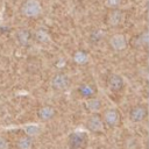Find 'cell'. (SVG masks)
I'll return each instance as SVG.
<instances>
[{
	"mask_svg": "<svg viewBox=\"0 0 149 149\" xmlns=\"http://www.w3.org/2000/svg\"><path fill=\"white\" fill-rule=\"evenodd\" d=\"M101 118H102L104 125H106L109 128H113V127L118 126L119 121H120V114H119V112L115 108H107V109H105Z\"/></svg>",
	"mask_w": 149,
	"mask_h": 149,
	"instance_id": "obj_6",
	"label": "cell"
},
{
	"mask_svg": "<svg viewBox=\"0 0 149 149\" xmlns=\"http://www.w3.org/2000/svg\"><path fill=\"white\" fill-rule=\"evenodd\" d=\"M23 130H24V133H26L27 136L34 139V137H36L37 135H40V133H41V127L37 126V125H27V126L23 127Z\"/></svg>",
	"mask_w": 149,
	"mask_h": 149,
	"instance_id": "obj_15",
	"label": "cell"
},
{
	"mask_svg": "<svg viewBox=\"0 0 149 149\" xmlns=\"http://www.w3.org/2000/svg\"><path fill=\"white\" fill-rule=\"evenodd\" d=\"M125 85V81H123V78L118 74V73H113L108 77L107 79V86L111 91L113 92H119Z\"/></svg>",
	"mask_w": 149,
	"mask_h": 149,
	"instance_id": "obj_8",
	"label": "cell"
},
{
	"mask_svg": "<svg viewBox=\"0 0 149 149\" xmlns=\"http://www.w3.org/2000/svg\"><path fill=\"white\" fill-rule=\"evenodd\" d=\"M51 87L57 92H63L70 86V78L65 73H57L51 78Z\"/></svg>",
	"mask_w": 149,
	"mask_h": 149,
	"instance_id": "obj_4",
	"label": "cell"
},
{
	"mask_svg": "<svg viewBox=\"0 0 149 149\" xmlns=\"http://www.w3.org/2000/svg\"><path fill=\"white\" fill-rule=\"evenodd\" d=\"M42 5L40 0H24L20 6V13L28 19L38 17L42 14Z\"/></svg>",
	"mask_w": 149,
	"mask_h": 149,
	"instance_id": "obj_1",
	"label": "cell"
},
{
	"mask_svg": "<svg viewBox=\"0 0 149 149\" xmlns=\"http://www.w3.org/2000/svg\"><path fill=\"white\" fill-rule=\"evenodd\" d=\"M17 40H19V42L21 43V44H27L28 42H29V40H30V34H29V31L28 30H24V29H21V30H19L17 31Z\"/></svg>",
	"mask_w": 149,
	"mask_h": 149,
	"instance_id": "obj_16",
	"label": "cell"
},
{
	"mask_svg": "<svg viewBox=\"0 0 149 149\" xmlns=\"http://www.w3.org/2000/svg\"><path fill=\"white\" fill-rule=\"evenodd\" d=\"M85 107L90 111V112H92V113H97L98 111H100L101 109V101H100V99H98V98H90V99H87V101L85 102Z\"/></svg>",
	"mask_w": 149,
	"mask_h": 149,
	"instance_id": "obj_13",
	"label": "cell"
},
{
	"mask_svg": "<svg viewBox=\"0 0 149 149\" xmlns=\"http://www.w3.org/2000/svg\"><path fill=\"white\" fill-rule=\"evenodd\" d=\"M35 38H36V41H38L40 43H47V42L50 41L49 34H48L45 30H43V29H40V30H37V31L35 33Z\"/></svg>",
	"mask_w": 149,
	"mask_h": 149,
	"instance_id": "obj_17",
	"label": "cell"
},
{
	"mask_svg": "<svg viewBox=\"0 0 149 149\" xmlns=\"http://www.w3.org/2000/svg\"><path fill=\"white\" fill-rule=\"evenodd\" d=\"M78 92H79V94H80L81 97L90 99V98H93V97H94L95 88H94L91 84L85 83V84H80V85H79V87H78Z\"/></svg>",
	"mask_w": 149,
	"mask_h": 149,
	"instance_id": "obj_10",
	"label": "cell"
},
{
	"mask_svg": "<svg viewBox=\"0 0 149 149\" xmlns=\"http://www.w3.org/2000/svg\"><path fill=\"white\" fill-rule=\"evenodd\" d=\"M70 149H84L87 144V135L84 132H74L68 139Z\"/></svg>",
	"mask_w": 149,
	"mask_h": 149,
	"instance_id": "obj_2",
	"label": "cell"
},
{
	"mask_svg": "<svg viewBox=\"0 0 149 149\" xmlns=\"http://www.w3.org/2000/svg\"><path fill=\"white\" fill-rule=\"evenodd\" d=\"M108 43H109V47L113 50H115V51H122L127 47V38H126V36L123 34H119L118 33V34H114V35L111 36Z\"/></svg>",
	"mask_w": 149,
	"mask_h": 149,
	"instance_id": "obj_7",
	"label": "cell"
},
{
	"mask_svg": "<svg viewBox=\"0 0 149 149\" xmlns=\"http://www.w3.org/2000/svg\"><path fill=\"white\" fill-rule=\"evenodd\" d=\"M104 121L102 118L98 114V113H92L85 122V127L87 130L92 132V133H100L104 129Z\"/></svg>",
	"mask_w": 149,
	"mask_h": 149,
	"instance_id": "obj_3",
	"label": "cell"
},
{
	"mask_svg": "<svg viewBox=\"0 0 149 149\" xmlns=\"http://www.w3.org/2000/svg\"><path fill=\"white\" fill-rule=\"evenodd\" d=\"M147 114H148L147 106H144L142 104H139V105H135V106H133L130 108V111H129V120L132 122H134V123H140L147 118Z\"/></svg>",
	"mask_w": 149,
	"mask_h": 149,
	"instance_id": "obj_5",
	"label": "cell"
},
{
	"mask_svg": "<svg viewBox=\"0 0 149 149\" xmlns=\"http://www.w3.org/2000/svg\"><path fill=\"white\" fill-rule=\"evenodd\" d=\"M16 146H17V149H31L34 146V141L31 137L24 135L17 140Z\"/></svg>",
	"mask_w": 149,
	"mask_h": 149,
	"instance_id": "obj_14",
	"label": "cell"
},
{
	"mask_svg": "<svg viewBox=\"0 0 149 149\" xmlns=\"http://www.w3.org/2000/svg\"><path fill=\"white\" fill-rule=\"evenodd\" d=\"M56 115V109L50 105H44L37 111V116L41 121H49Z\"/></svg>",
	"mask_w": 149,
	"mask_h": 149,
	"instance_id": "obj_9",
	"label": "cell"
},
{
	"mask_svg": "<svg viewBox=\"0 0 149 149\" xmlns=\"http://www.w3.org/2000/svg\"><path fill=\"white\" fill-rule=\"evenodd\" d=\"M122 20H123V13L118 10V9H114V10H112L109 13L107 21H108V23L111 26H118V24H120L122 22Z\"/></svg>",
	"mask_w": 149,
	"mask_h": 149,
	"instance_id": "obj_11",
	"label": "cell"
},
{
	"mask_svg": "<svg viewBox=\"0 0 149 149\" xmlns=\"http://www.w3.org/2000/svg\"><path fill=\"white\" fill-rule=\"evenodd\" d=\"M8 148H9V144H8L7 139L0 135V149H8Z\"/></svg>",
	"mask_w": 149,
	"mask_h": 149,
	"instance_id": "obj_18",
	"label": "cell"
},
{
	"mask_svg": "<svg viewBox=\"0 0 149 149\" xmlns=\"http://www.w3.org/2000/svg\"><path fill=\"white\" fill-rule=\"evenodd\" d=\"M120 3V0H108V5L112 6V7H115Z\"/></svg>",
	"mask_w": 149,
	"mask_h": 149,
	"instance_id": "obj_19",
	"label": "cell"
},
{
	"mask_svg": "<svg viewBox=\"0 0 149 149\" xmlns=\"http://www.w3.org/2000/svg\"><path fill=\"white\" fill-rule=\"evenodd\" d=\"M72 59H73V62H74L76 64H78V65H84V64H86V63L88 62V54H87L86 51H84V50H77V51L73 54Z\"/></svg>",
	"mask_w": 149,
	"mask_h": 149,
	"instance_id": "obj_12",
	"label": "cell"
}]
</instances>
